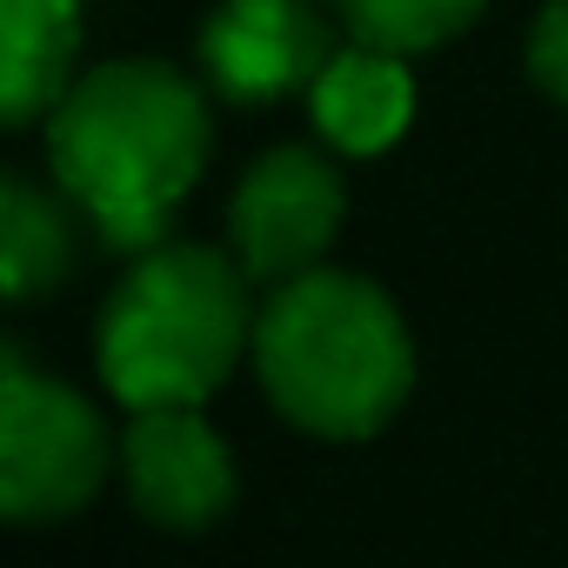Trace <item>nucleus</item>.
Returning <instances> with one entry per match:
<instances>
[{"label":"nucleus","mask_w":568,"mask_h":568,"mask_svg":"<svg viewBox=\"0 0 568 568\" xmlns=\"http://www.w3.org/2000/svg\"><path fill=\"white\" fill-rule=\"evenodd\" d=\"M254 368L267 402L295 428L322 442H362L408 402L415 348L375 281L308 267L267 295L254 322Z\"/></svg>","instance_id":"obj_2"},{"label":"nucleus","mask_w":568,"mask_h":568,"mask_svg":"<svg viewBox=\"0 0 568 568\" xmlns=\"http://www.w3.org/2000/svg\"><path fill=\"white\" fill-rule=\"evenodd\" d=\"M342 14V28L362 41V48H382V54H428L442 41H455L488 0H328Z\"/></svg>","instance_id":"obj_11"},{"label":"nucleus","mask_w":568,"mask_h":568,"mask_svg":"<svg viewBox=\"0 0 568 568\" xmlns=\"http://www.w3.org/2000/svg\"><path fill=\"white\" fill-rule=\"evenodd\" d=\"M342 207H348L342 174L315 148H267L227 201L234 261L247 267V281L281 288V281L322 267V254L342 227Z\"/></svg>","instance_id":"obj_5"},{"label":"nucleus","mask_w":568,"mask_h":568,"mask_svg":"<svg viewBox=\"0 0 568 568\" xmlns=\"http://www.w3.org/2000/svg\"><path fill=\"white\" fill-rule=\"evenodd\" d=\"M128 495L161 528H207L234 501V462L194 408H148L121 435Z\"/></svg>","instance_id":"obj_7"},{"label":"nucleus","mask_w":568,"mask_h":568,"mask_svg":"<svg viewBox=\"0 0 568 568\" xmlns=\"http://www.w3.org/2000/svg\"><path fill=\"white\" fill-rule=\"evenodd\" d=\"M74 201L34 187L28 174L0 181V288L8 302H41L74 267Z\"/></svg>","instance_id":"obj_10"},{"label":"nucleus","mask_w":568,"mask_h":568,"mask_svg":"<svg viewBox=\"0 0 568 568\" xmlns=\"http://www.w3.org/2000/svg\"><path fill=\"white\" fill-rule=\"evenodd\" d=\"M254 322L241 261L194 241L148 247L101 308L94 362L134 415L194 408L234 375L241 348H254Z\"/></svg>","instance_id":"obj_3"},{"label":"nucleus","mask_w":568,"mask_h":568,"mask_svg":"<svg viewBox=\"0 0 568 568\" xmlns=\"http://www.w3.org/2000/svg\"><path fill=\"white\" fill-rule=\"evenodd\" d=\"M61 194L121 254L161 247L207 161V101L161 61H108L68 88L48 128Z\"/></svg>","instance_id":"obj_1"},{"label":"nucleus","mask_w":568,"mask_h":568,"mask_svg":"<svg viewBox=\"0 0 568 568\" xmlns=\"http://www.w3.org/2000/svg\"><path fill=\"white\" fill-rule=\"evenodd\" d=\"M74 54H81L74 0H0V114L21 128L61 108Z\"/></svg>","instance_id":"obj_9"},{"label":"nucleus","mask_w":568,"mask_h":568,"mask_svg":"<svg viewBox=\"0 0 568 568\" xmlns=\"http://www.w3.org/2000/svg\"><path fill=\"white\" fill-rule=\"evenodd\" d=\"M108 475V422L68 382H48L0 355V508L8 521H54L74 515Z\"/></svg>","instance_id":"obj_4"},{"label":"nucleus","mask_w":568,"mask_h":568,"mask_svg":"<svg viewBox=\"0 0 568 568\" xmlns=\"http://www.w3.org/2000/svg\"><path fill=\"white\" fill-rule=\"evenodd\" d=\"M335 61V28L315 0H221L201 28V74L221 101H288Z\"/></svg>","instance_id":"obj_6"},{"label":"nucleus","mask_w":568,"mask_h":568,"mask_svg":"<svg viewBox=\"0 0 568 568\" xmlns=\"http://www.w3.org/2000/svg\"><path fill=\"white\" fill-rule=\"evenodd\" d=\"M308 101H315V128L342 154H382L415 114V81H408L402 54H382V48L355 41L348 54H335L322 68Z\"/></svg>","instance_id":"obj_8"},{"label":"nucleus","mask_w":568,"mask_h":568,"mask_svg":"<svg viewBox=\"0 0 568 568\" xmlns=\"http://www.w3.org/2000/svg\"><path fill=\"white\" fill-rule=\"evenodd\" d=\"M528 74L568 108V0H548L535 34H528Z\"/></svg>","instance_id":"obj_12"}]
</instances>
